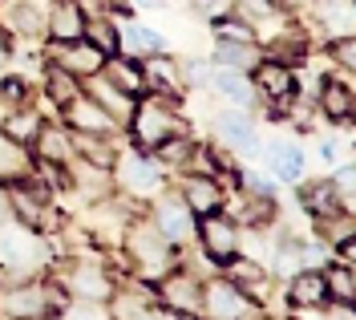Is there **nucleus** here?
I'll return each instance as SVG.
<instances>
[{
	"label": "nucleus",
	"mask_w": 356,
	"mask_h": 320,
	"mask_svg": "<svg viewBox=\"0 0 356 320\" xmlns=\"http://www.w3.org/2000/svg\"><path fill=\"white\" fill-rule=\"evenodd\" d=\"M29 170V154H24V142L17 138H0V179H21Z\"/></svg>",
	"instance_id": "nucleus-30"
},
{
	"label": "nucleus",
	"mask_w": 356,
	"mask_h": 320,
	"mask_svg": "<svg viewBox=\"0 0 356 320\" xmlns=\"http://www.w3.org/2000/svg\"><path fill=\"white\" fill-rule=\"evenodd\" d=\"M44 24H49V37L53 41H77L86 33V8L77 0H57Z\"/></svg>",
	"instance_id": "nucleus-12"
},
{
	"label": "nucleus",
	"mask_w": 356,
	"mask_h": 320,
	"mask_svg": "<svg viewBox=\"0 0 356 320\" xmlns=\"http://www.w3.org/2000/svg\"><path fill=\"white\" fill-rule=\"evenodd\" d=\"M89 97L113 118V122H130L134 114V97L126 90H118L110 77H102V73H93V81H89Z\"/></svg>",
	"instance_id": "nucleus-13"
},
{
	"label": "nucleus",
	"mask_w": 356,
	"mask_h": 320,
	"mask_svg": "<svg viewBox=\"0 0 356 320\" xmlns=\"http://www.w3.org/2000/svg\"><path fill=\"white\" fill-rule=\"evenodd\" d=\"M324 300H328L324 272H296V280H291V304L296 308H320Z\"/></svg>",
	"instance_id": "nucleus-24"
},
{
	"label": "nucleus",
	"mask_w": 356,
	"mask_h": 320,
	"mask_svg": "<svg viewBox=\"0 0 356 320\" xmlns=\"http://www.w3.org/2000/svg\"><path fill=\"white\" fill-rule=\"evenodd\" d=\"M227 264V280L235 284V288H243V292H251V288H264L267 284V272L255 264V259H243V255L235 252L231 259H222Z\"/></svg>",
	"instance_id": "nucleus-25"
},
{
	"label": "nucleus",
	"mask_w": 356,
	"mask_h": 320,
	"mask_svg": "<svg viewBox=\"0 0 356 320\" xmlns=\"http://www.w3.org/2000/svg\"><path fill=\"white\" fill-rule=\"evenodd\" d=\"M324 288H328V296H336L340 304H356V272L353 264H340V268H328L324 272Z\"/></svg>",
	"instance_id": "nucleus-28"
},
{
	"label": "nucleus",
	"mask_w": 356,
	"mask_h": 320,
	"mask_svg": "<svg viewBox=\"0 0 356 320\" xmlns=\"http://www.w3.org/2000/svg\"><path fill=\"white\" fill-rule=\"evenodd\" d=\"M8 69V45H4V37H0V73Z\"/></svg>",
	"instance_id": "nucleus-44"
},
{
	"label": "nucleus",
	"mask_w": 356,
	"mask_h": 320,
	"mask_svg": "<svg viewBox=\"0 0 356 320\" xmlns=\"http://www.w3.org/2000/svg\"><path fill=\"white\" fill-rule=\"evenodd\" d=\"M191 81H195V86H211V69L207 65H191Z\"/></svg>",
	"instance_id": "nucleus-41"
},
{
	"label": "nucleus",
	"mask_w": 356,
	"mask_h": 320,
	"mask_svg": "<svg viewBox=\"0 0 356 320\" xmlns=\"http://www.w3.org/2000/svg\"><path fill=\"white\" fill-rule=\"evenodd\" d=\"M37 264V243L24 227H4L0 223V268L13 272V284H24V272Z\"/></svg>",
	"instance_id": "nucleus-4"
},
{
	"label": "nucleus",
	"mask_w": 356,
	"mask_h": 320,
	"mask_svg": "<svg viewBox=\"0 0 356 320\" xmlns=\"http://www.w3.org/2000/svg\"><path fill=\"white\" fill-rule=\"evenodd\" d=\"M202 248L211 259H231V255L239 252V227H235V219H227L222 211H211V215H202Z\"/></svg>",
	"instance_id": "nucleus-6"
},
{
	"label": "nucleus",
	"mask_w": 356,
	"mask_h": 320,
	"mask_svg": "<svg viewBox=\"0 0 356 320\" xmlns=\"http://www.w3.org/2000/svg\"><path fill=\"white\" fill-rule=\"evenodd\" d=\"M134 122V138L142 142V146H158V142H166L170 134L182 130V122L175 118V110L166 106V97H150L146 106H138L130 114Z\"/></svg>",
	"instance_id": "nucleus-1"
},
{
	"label": "nucleus",
	"mask_w": 356,
	"mask_h": 320,
	"mask_svg": "<svg viewBox=\"0 0 356 320\" xmlns=\"http://www.w3.org/2000/svg\"><path fill=\"white\" fill-rule=\"evenodd\" d=\"M102 69H106L102 77H110L113 86H118V90H126L130 97H138V93L146 90V81H142V65H138L134 57H118V53H110Z\"/></svg>",
	"instance_id": "nucleus-22"
},
{
	"label": "nucleus",
	"mask_w": 356,
	"mask_h": 320,
	"mask_svg": "<svg viewBox=\"0 0 356 320\" xmlns=\"http://www.w3.org/2000/svg\"><path fill=\"white\" fill-rule=\"evenodd\" d=\"M215 57H219L222 69H239V73H247V69L259 65V53L251 49V41H219Z\"/></svg>",
	"instance_id": "nucleus-27"
},
{
	"label": "nucleus",
	"mask_w": 356,
	"mask_h": 320,
	"mask_svg": "<svg viewBox=\"0 0 356 320\" xmlns=\"http://www.w3.org/2000/svg\"><path fill=\"white\" fill-rule=\"evenodd\" d=\"M33 142H37V150H41V162H49V166H69V162H73V142H69L65 130H57V126H37Z\"/></svg>",
	"instance_id": "nucleus-20"
},
{
	"label": "nucleus",
	"mask_w": 356,
	"mask_h": 320,
	"mask_svg": "<svg viewBox=\"0 0 356 320\" xmlns=\"http://www.w3.org/2000/svg\"><path fill=\"white\" fill-rule=\"evenodd\" d=\"M8 29L33 37V33H41V13H37L33 4H13V21H8Z\"/></svg>",
	"instance_id": "nucleus-34"
},
{
	"label": "nucleus",
	"mask_w": 356,
	"mask_h": 320,
	"mask_svg": "<svg viewBox=\"0 0 356 320\" xmlns=\"http://www.w3.org/2000/svg\"><path fill=\"white\" fill-rule=\"evenodd\" d=\"M138 65H142V81H146V90H158V93L178 97V90H182V69H178L166 53H150V57H142Z\"/></svg>",
	"instance_id": "nucleus-10"
},
{
	"label": "nucleus",
	"mask_w": 356,
	"mask_h": 320,
	"mask_svg": "<svg viewBox=\"0 0 356 320\" xmlns=\"http://www.w3.org/2000/svg\"><path fill=\"white\" fill-rule=\"evenodd\" d=\"M81 37H86L93 49H102L106 57L118 53V33H113V24H106V21H89L86 17V33H81Z\"/></svg>",
	"instance_id": "nucleus-33"
},
{
	"label": "nucleus",
	"mask_w": 356,
	"mask_h": 320,
	"mask_svg": "<svg viewBox=\"0 0 356 320\" xmlns=\"http://www.w3.org/2000/svg\"><path fill=\"white\" fill-rule=\"evenodd\" d=\"M320 159L336 162V159H340V146H336V142H324V146H320Z\"/></svg>",
	"instance_id": "nucleus-42"
},
{
	"label": "nucleus",
	"mask_w": 356,
	"mask_h": 320,
	"mask_svg": "<svg viewBox=\"0 0 356 320\" xmlns=\"http://www.w3.org/2000/svg\"><path fill=\"white\" fill-rule=\"evenodd\" d=\"M336 61H340V65H344V73H348V77H353V65H356V53H353V37H340V41H336Z\"/></svg>",
	"instance_id": "nucleus-40"
},
{
	"label": "nucleus",
	"mask_w": 356,
	"mask_h": 320,
	"mask_svg": "<svg viewBox=\"0 0 356 320\" xmlns=\"http://www.w3.org/2000/svg\"><path fill=\"white\" fill-rule=\"evenodd\" d=\"M8 215H13V203H8V191H0V223H8Z\"/></svg>",
	"instance_id": "nucleus-43"
},
{
	"label": "nucleus",
	"mask_w": 356,
	"mask_h": 320,
	"mask_svg": "<svg viewBox=\"0 0 356 320\" xmlns=\"http://www.w3.org/2000/svg\"><path fill=\"white\" fill-rule=\"evenodd\" d=\"M130 252L138 259V268L146 275H166L170 272V259H175V248L158 235V227H134L130 231Z\"/></svg>",
	"instance_id": "nucleus-3"
},
{
	"label": "nucleus",
	"mask_w": 356,
	"mask_h": 320,
	"mask_svg": "<svg viewBox=\"0 0 356 320\" xmlns=\"http://www.w3.org/2000/svg\"><path fill=\"white\" fill-rule=\"evenodd\" d=\"M118 49H126V57L142 61L150 53H166V41L158 37L154 29H146V24H126L122 37H118Z\"/></svg>",
	"instance_id": "nucleus-21"
},
{
	"label": "nucleus",
	"mask_w": 356,
	"mask_h": 320,
	"mask_svg": "<svg viewBox=\"0 0 356 320\" xmlns=\"http://www.w3.org/2000/svg\"><path fill=\"white\" fill-rule=\"evenodd\" d=\"M320 110L332 118V122H348L356 110L353 102V81L344 77V81H324V90H320Z\"/></svg>",
	"instance_id": "nucleus-23"
},
{
	"label": "nucleus",
	"mask_w": 356,
	"mask_h": 320,
	"mask_svg": "<svg viewBox=\"0 0 356 320\" xmlns=\"http://www.w3.org/2000/svg\"><path fill=\"white\" fill-rule=\"evenodd\" d=\"M255 81H259V90H264L267 102H288L291 90H296L291 69L284 65V61H259V65H255Z\"/></svg>",
	"instance_id": "nucleus-19"
},
{
	"label": "nucleus",
	"mask_w": 356,
	"mask_h": 320,
	"mask_svg": "<svg viewBox=\"0 0 356 320\" xmlns=\"http://www.w3.org/2000/svg\"><path fill=\"white\" fill-rule=\"evenodd\" d=\"M215 24H219L222 41H251V45H255V29L247 21H227V17H222V21H215Z\"/></svg>",
	"instance_id": "nucleus-39"
},
{
	"label": "nucleus",
	"mask_w": 356,
	"mask_h": 320,
	"mask_svg": "<svg viewBox=\"0 0 356 320\" xmlns=\"http://www.w3.org/2000/svg\"><path fill=\"white\" fill-rule=\"evenodd\" d=\"M215 90L227 97V102H239V106H247L251 102V81H247L239 69H219V77H215Z\"/></svg>",
	"instance_id": "nucleus-31"
},
{
	"label": "nucleus",
	"mask_w": 356,
	"mask_h": 320,
	"mask_svg": "<svg viewBox=\"0 0 356 320\" xmlns=\"http://www.w3.org/2000/svg\"><path fill=\"white\" fill-rule=\"evenodd\" d=\"M202 312L207 317H219V320H255L259 317V304L247 296L243 288H235L231 280H219L202 292Z\"/></svg>",
	"instance_id": "nucleus-2"
},
{
	"label": "nucleus",
	"mask_w": 356,
	"mask_h": 320,
	"mask_svg": "<svg viewBox=\"0 0 356 320\" xmlns=\"http://www.w3.org/2000/svg\"><path fill=\"white\" fill-rule=\"evenodd\" d=\"M191 8L199 13L202 21H222V17H231L235 0H191Z\"/></svg>",
	"instance_id": "nucleus-38"
},
{
	"label": "nucleus",
	"mask_w": 356,
	"mask_h": 320,
	"mask_svg": "<svg viewBox=\"0 0 356 320\" xmlns=\"http://www.w3.org/2000/svg\"><path fill=\"white\" fill-rule=\"evenodd\" d=\"M154 227L170 248H182V243L195 239V211L182 203V199L166 195V199L158 203V211H154Z\"/></svg>",
	"instance_id": "nucleus-5"
},
{
	"label": "nucleus",
	"mask_w": 356,
	"mask_h": 320,
	"mask_svg": "<svg viewBox=\"0 0 356 320\" xmlns=\"http://www.w3.org/2000/svg\"><path fill=\"white\" fill-rule=\"evenodd\" d=\"M57 65L69 69L73 77H93V73H102L106 65V53L102 49H93L86 37H77V41H57Z\"/></svg>",
	"instance_id": "nucleus-7"
},
{
	"label": "nucleus",
	"mask_w": 356,
	"mask_h": 320,
	"mask_svg": "<svg viewBox=\"0 0 356 320\" xmlns=\"http://www.w3.org/2000/svg\"><path fill=\"white\" fill-rule=\"evenodd\" d=\"M320 21L332 37H353V0H320Z\"/></svg>",
	"instance_id": "nucleus-26"
},
{
	"label": "nucleus",
	"mask_w": 356,
	"mask_h": 320,
	"mask_svg": "<svg viewBox=\"0 0 356 320\" xmlns=\"http://www.w3.org/2000/svg\"><path fill=\"white\" fill-rule=\"evenodd\" d=\"M0 106H4L8 114H17L24 106V81L21 77H4V81H0Z\"/></svg>",
	"instance_id": "nucleus-36"
},
{
	"label": "nucleus",
	"mask_w": 356,
	"mask_h": 320,
	"mask_svg": "<svg viewBox=\"0 0 356 320\" xmlns=\"http://www.w3.org/2000/svg\"><path fill=\"white\" fill-rule=\"evenodd\" d=\"M49 300H44V292H41V284H13V292L0 300V312L4 317H41V312H49L44 308Z\"/></svg>",
	"instance_id": "nucleus-14"
},
{
	"label": "nucleus",
	"mask_w": 356,
	"mask_h": 320,
	"mask_svg": "<svg viewBox=\"0 0 356 320\" xmlns=\"http://www.w3.org/2000/svg\"><path fill=\"white\" fill-rule=\"evenodd\" d=\"M215 130H219L222 146H231V150H243V154H255V150H259L255 126H251V122H247L243 114H219Z\"/></svg>",
	"instance_id": "nucleus-18"
},
{
	"label": "nucleus",
	"mask_w": 356,
	"mask_h": 320,
	"mask_svg": "<svg viewBox=\"0 0 356 320\" xmlns=\"http://www.w3.org/2000/svg\"><path fill=\"white\" fill-rule=\"evenodd\" d=\"M44 90H49V97H53L57 106H65L69 97L81 93V86H77V77H73L69 69H61L57 61H53V65H49V81H44Z\"/></svg>",
	"instance_id": "nucleus-32"
},
{
	"label": "nucleus",
	"mask_w": 356,
	"mask_h": 320,
	"mask_svg": "<svg viewBox=\"0 0 356 320\" xmlns=\"http://www.w3.org/2000/svg\"><path fill=\"white\" fill-rule=\"evenodd\" d=\"M65 284H69V292L73 296H81V300H102L113 292V284H110V275L102 272V268H86V264H77L73 272L65 275Z\"/></svg>",
	"instance_id": "nucleus-17"
},
{
	"label": "nucleus",
	"mask_w": 356,
	"mask_h": 320,
	"mask_svg": "<svg viewBox=\"0 0 356 320\" xmlns=\"http://www.w3.org/2000/svg\"><path fill=\"white\" fill-rule=\"evenodd\" d=\"M162 296H166V304L175 308L178 317H186V312H202V284L195 280V275H186V272L166 275Z\"/></svg>",
	"instance_id": "nucleus-11"
},
{
	"label": "nucleus",
	"mask_w": 356,
	"mask_h": 320,
	"mask_svg": "<svg viewBox=\"0 0 356 320\" xmlns=\"http://www.w3.org/2000/svg\"><path fill=\"white\" fill-rule=\"evenodd\" d=\"M37 118L24 114V110H17V118L8 114V138H17V142H33V134H37Z\"/></svg>",
	"instance_id": "nucleus-37"
},
{
	"label": "nucleus",
	"mask_w": 356,
	"mask_h": 320,
	"mask_svg": "<svg viewBox=\"0 0 356 320\" xmlns=\"http://www.w3.org/2000/svg\"><path fill=\"white\" fill-rule=\"evenodd\" d=\"M65 122L73 126V130H81V134H110L113 126H118L93 97H81V93L65 102Z\"/></svg>",
	"instance_id": "nucleus-8"
},
{
	"label": "nucleus",
	"mask_w": 356,
	"mask_h": 320,
	"mask_svg": "<svg viewBox=\"0 0 356 320\" xmlns=\"http://www.w3.org/2000/svg\"><path fill=\"white\" fill-rule=\"evenodd\" d=\"M113 317L130 320V317H146V296H134V288L113 296Z\"/></svg>",
	"instance_id": "nucleus-35"
},
{
	"label": "nucleus",
	"mask_w": 356,
	"mask_h": 320,
	"mask_svg": "<svg viewBox=\"0 0 356 320\" xmlns=\"http://www.w3.org/2000/svg\"><path fill=\"white\" fill-rule=\"evenodd\" d=\"M300 203H304V211H308L312 219H328V215H336V211H344V207H340V186H336L332 179L308 183L304 191H300Z\"/></svg>",
	"instance_id": "nucleus-15"
},
{
	"label": "nucleus",
	"mask_w": 356,
	"mask_h": 320,
	"mask_svg": "<svg viewBox=\"0 0 356 320\" xmlns=\"http://www.w3.org/2000/svg\"><path fill=\"white\" fill-rule=\"evenodd\" d=\"M118 179H122V191L126 195H138V199H146V195H154L162 179H158V166L146 159H138V154H126L122 166H118Z\"/></svg>",
	"instance_id": "nucleus-9"
},
{
	"label": "nucleus",
	"mask_w": 356,
	"mask_h": 320,
	"mask_svg": "<svg viewBox=\"0 0 356 320\" xmlns=\"http://www.w3.org/2000/svg\"><path fill=\"white\" fill-rule=\"evenodd\" d=\"M182 203L191 207L195 215H211V211H219V207H222V186H219V179H211V175H195V179H186Z\"/></svg>",
	"instance_id": "nucleus-16"
},
{
	"label": "nucleus",
	"mask_w": 356,
	"mask_h": 320,
	"mask_svg": "<svg viewBox=\"0 0 356 320\" xmlns=\"http://www.w3.org/2000/svg\"><path fill=\"white\" fill-rule=\"evenodd\" d=\"M267 162H271L275 179H284V183H300V175H304V154H300V146H275Z\"/></svg>",
	"instance_id": "nucleus-29"
}]
</instances>
